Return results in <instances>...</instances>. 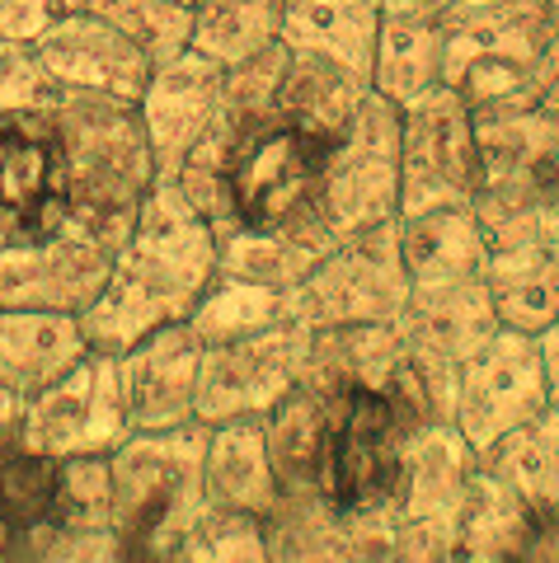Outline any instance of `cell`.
Returning a JSON list of instances; mask_svg holds the SVG:
<instances>
[{"label": "cell", "mask_w": 559, "mask_h": 563, "mask_svg": "<svg viewBox=\"0 0 559 563\" xmlns=\"http://www.w3.org/2000/svg\"><path fill=\"white\" fill-rule=\"evenodd\" d=\"M212 273L217 231L188 207L174 179H155L128 240L118 244L99 296L76 314L85 343L99 352H122L151 329L188 320Z\"/></svg>", "instance_id": "1"}, {"label": "cell", "mask_w": 559, "mask_h": 563, "mask_svg": "<svg viewBox=\"0 0 559 563\" xmlns=\"http://www.w3.org/2000/svg\"><path fill=\"white\" fill-rule=\"evenodd\" d=\"M217 122L226 132L221 184L231 198V225L277 231L325 254L335 240L325 225L320 192L335 141L306 132L302 122L283 118L277 109L259 118H231L217 109Z\"/></svg>", "instance_id": "2"}, {"label": "cell", "mask_w": 559, "mask_h": 563, "mask_svg": "<svg viewBox=\"0 0 559 563\" xmlns=\"http://www.w3.org/2000/svg\"><path fill=\"white\" fill-rule=\"evenodd\" d=\"M52 109H57L66 165V231L90 235L118 254L155 184L142 109L128 99L76 90H62Z\"/></svg>", "instance_id": "3"}, {"label": "cell", "mask_w": 559, "mask_h": 563, "mask_svg": "<svg viewBox=\"0 0 559 563\" xmlns=\"http://www.w3.org/2000/svg\"><path fill=\"white\" fill-rule=\"evenodd\" d=\"M395 376L391 385L358 380L339 385V390H320L325 422L316 442V465H310V488L343 521L395 507L409 437L418 422H428L405 399Z\"/></svg>", "instance_id": "4"}, {"label": "cell", "mask_w": 559, "mask_h": 563, "mask_svg": "<svg viewBox=\"0 0 559 563\" xmlns=\"http://www.w3.org/2000/svg\"><path fill=\"white\" fill-rule=\"evenodd\" d=\"M207 422L128 432L109 451V526L118 559H174L207 503Z\"/></svg>", "instance_id": "5"}, {"label": "cell", "mask_w": 559, "mask_h": 563, "mask_svg": "<svg viewBox=\"0 0 559 563\" xmlns=\"http://www.w3.org/2000/svg\"><path fill=\"white\" fill-rule=\"evenodd\" d=\"M438 24L442 80L470 109L536 103L540 62L559 33L546 0H451Z\"/></svg>", "instance_id": "6"}, {"label": "cell", "mask_w": 559, "mask_h": 563, "mask_svg": "<svg viewBox=\"0 0 559 563\" xmlns=\"http://www.w3.org/2000/svg\"><path fill=\"white\" fill-rule=\"evenodd\" d=\"M480 188L475 109L447 80L399 103V217L428 207H475Z\"/></svg>", "instance_id": "7"}, {"label": "cell", "mask_w": 559, "mask_h": 563, "mask_svg": "<svg viewBox=\"0 0 559 563\" xmlns=\"http://www.w3.org/2000/svg\"><path fill=\"white\" fill-rule=\"evenodd\" d=\"M409 306V273L399 258V217L358 231L316 258L296 282V310L306 324H399Z\"/></svg>", "instance_id": "8"}, {"label": "cell", "mask_w": 559, "mask_h": 563, "mask_svg": "<svg viewBox=\"0 0 559 563\" xmlns=\"http://www.w3.org/2000/svg\"><path fill=\"white\" fill-rule=\"evenodd\" d=\"M325 225L329 240H348L399 217V103L366 90L353 128L329 151L325 169Z\"/></svg>", "instance_id": "9"}, {"label": "cell", "mask_w": 559, "mask_h": 563, "mask_svg": "<svg viewBox=\"0 0 559 563\" xmlns=\"http://www.w3.org/2000/svg\"><path fill=\"white\" fill-rule=\"evenodd\" d=\"M128 413H122L118 390V357L99 347H85L66 372L24 399L20 437L24 446L66 461V455H109L128 437Z\"/></svg>", "instance_id": "10"}, {"label": "cell", "mask_w": 559, "mask_h": 563, "mask_svg": "<svg viewBox=\"0 0 559 563\" xmlns=\"http://www.w3.org/2000/svg\"><path fill=\"white\" fill-rule=\"evenodd\" d=\"M550 409L546 362H540L536 333L498 324L489 339L470 352L457 372V399H451V422L475 451L503 437L517 422Z\"/></svg>", "instance_id": "11"}, {"label": "cell", "mask_w": 559, "mask_h": 563, "mask_svg": "<svg viewBox=\"0 0 559 563\" xmlns=\"http://www.w3.org/2000/svg\"><path fill=\"white\" fill-rule=\"evenodd\" d=\"M306 339H310V324L296 314V320H283L273 329L240 333V339H226V343H207L202 366H198L194 418L226 422L240 413H264L268 404L302 376Z\"/></svg>", "instance_id": "12"}, {"label": "cell", "mask_w": 559, "mask_h": 563, "mask_svg": "<svg viewBox=\"0 0 559 563\" xmlns=\"http://www.w3.org/2000/svg\"><path fill=\"white\" fill-rule=\"evenodd\" d=\"M0 221L14 240H43L66 225V165L52 103L0 113Z\"/></svg>", "instance_id": "13"}, {"label": "cell", "mask_w": 559, "mask_h": 563, "mask_svg": "<svg viewBox=\"0 0 559 563\" xmlns=\"http://www.w3.org/2000/svg\"><path fill=\"white\" fill-rule=\"evenodd\" d=\"M33 52L47 66V76L57 80V90L128 99V103L142 99L155 70L146 52L90 5H62L33 38Z\"/></svg>", "instance_id": "14"}, {"label": "cell", "mask_w": 559, "mask_h": 563, "mask_svg": "<svg viewBox=\"0 0 559 563\" xmlns=\"http://www.w3.org/2000/svg\"><path fill=\"white\" fill-rule=\"evenodd\" d=\"M113 268V250L80 231L0 244V310L80 314Z\"/></svg>", "instance_id": "15"}, {"label": "cell", "mask_w": 559, "mask_h": 563, "mask_svg": "<svg viewBox=\"0 0 559 563\" xmlns=\"http://www.w3.org/2000/svg\"><path fill=\"white\" fill-rule=\"evenodd\" d=\"M113 357H118L122 413H128L132 432L174 428V422L194 418L202 343L188 329V320H169L161 329H151L136 343L113 352Z\"/></svg>", "instance_id": "16"}, {"label": "cell", "mask_w": 559, "mask_h": 563, "mask_svg": "<svg viewBox=\"0 0 559 563\" xmlns=\"http://www.w3.org/2000/svg\"><path fill=\"white\" fill-rule=\"evenodd\" d=\"M221 80H226V66H217L194 47H184L174 62L151 70L136 109H142L146 141L155 155V179H169L184 165V155L202 141V132L217 122Z\"/></svg>", "instance_id": "17"}, {"label": "cell", "mask_w": 559, "mask_h": 563, "mask_svg": "<svg viewBox=\"0 0 559 563\" xmlns=\"http://www.w3.org/2000/svg\"><path fill=\"white\" fill-rule=\"evenodd\" d=\"M399 258L409 273V291L484 277L489 240L475 207H428L399 217Z\"/></svg>", "instance_id": "18"}, {"label": "cell", "mask_w": 559, "mask_h": 563, "mask_svg": "<svg viewBox=\"0 0 559 563\" xmlns=\"http://www.w3.org/2000/svg\"><path fill=\"white\" fill-rule=\"evenodd\" d=\"M202 479H207V503H226V507H240V512H254V517L273 512L277 498H283V484H277V470L268 455L264 413L207 422Z\"/></svg>", "instance_id": "19"}, {"label": "cell", "mask_w": 559, "mask_h": 563, "mask_svg": "<svg viewBox=\"0 0 559 563\" xmlns=\"http://www.w3.org/2000/svg\"><path fill=\"white\" fill-rule=\"evenodd\" d=\"M381 0H283V38L287 52L325 57L353 76H372V52L381 33Z\"/></svg>", "instance_id": "20"}, {"label": "cell", "mask_w": 559, "mask_h": 563, "mask_svg": "<svg viewBox=\"0 0 559 563\" xmlns=\"http://www.w3.org/2000/svg\"><path fill=\"white\" fill-rule=\"evenodd\" d=\"M484 287L498 324L540 333L559 320V250L546 235H527L489 250Z\"/></svg>", "instance_id": "21"}, {"label": "cell", "mask_w": 559, "mask_h": 563, "mask_svg": "<svg viewBox=\"0 0 559 563\" xmlns=\"http://www.w3.org/2000/svg\"><path fill=\"white\" fill-rule=\"evenodd\" d=\"M90 347L76 314L62 310H0V385L10 395H39Z\"/></svg>", "instance_id": "22"}, {"label": "cell", "mask_w": 559, "mask_h": 563, "mask_svg": "<svg viewBox=\"0 0 559 563\" xmlns=\"http://www.w3.org/2000/svg\"><path fill=\"white\" fill-rule=\"evenodd\" d=\"M366 90H372V80L353 76V70H343L325 57H306V52H287V70H283V85H277L273 109L339 146L343 132L353 128V113Z\"/></svg>", "instance_id": "23"}, {"label": "cell", "mask_w": 559, "mask_h": 563, "mask_svg": "<svg viewBox=\"0 0 559 563\" xmlns=\"http://www.w3.org/2000/svg\"><path fill=\"white\" fill-rule=\"evenodd\" d=\"M296 287H264V282L235 277V273H212V282L202 287L198 306L188 310V329L198 333V343H226L240 333L273 329L283 320H296ZM306 320V314H302Z\"/></svg>", "instance_id": "24"}, {"label": "cell", "mask_w": 559, "mask_h": 563, "mask_svg": "<svg viewBox=\"0 0 559 563\" xmlns=\"http://www.w3.org/2000/svg\"><path fill=\"white\" fill-rule=\"evenodd\" d=\"M372 90L395 103L442 85V24L428 14H381L372 52Z\"/></svg>", "instance_id": "25"}, {"label": "cell", "mask_w": 559, "mask_h": 563, "mask_svg": "<svg viewBox=\"0 0 559 563\" xmlns=\"http://www.w3.org/2000/svg\"><path fill=\"white\" fill-rule=\"evenodd\" d=\"M475 465L508 484L531 507H559V413L540 409L475 451Z\"/></svg>", "instance_id": "26"}, {"label": "cell", "mask_w": 559, "mask_h": 563, "mask_svg": "<svg viewBox=\"0 0 559 563\" xmlns=\"http://www.w3.org/2000/svg\"><path fill=\"white\" fill-rule=\"evenodd\" d=\"M536 507L494 479L489 470H470L461 526H457V559H517L522 531H527Z\"/></svg>", "instance_id": "27"}, {"label": "cell", "mask_w": 559, "mask_h": 563, "mask_svg": "<svg viewBox=\"0 0 559 563\" xmlns=\"http://www.w3.org/2000/svg\"><path fill=\"white\" fill-rule=\"evenodd\" d=\"M277 29H283V0H202L194 10L188 47L217 66H240L254 52L273 47Z\"/></svg>", "instance_id": "28"}, {"label": "cell", "mask_w": 559, "mask_h": 563, "mask_svg": "<svg viewBox=\"0 0 559 563\" xmlns=\"http://www.w3.org/2000/svg\"><path fill=\"white\" fill-rule=\"evenodd\" d=\"M320 250L277 235V231H254V225H231L217 235V268L264 282V287H296L310 268H316Z\"/></svg>", "instance_id": "29"}, {"label": "cell", "mask_w": 559, "mask_h": 563, "mask_svg": "<svg viewBox=\"0 0 559 563\" xmlns=\"http://www.w3.org/2000/svg\"><path fill=\"white\" fill-rule=\"evenodd\" d=\"M62 5H90L103 20H113L146 52L151 66L174 62L194 38V5H179V0H62Z\"/></svg>", "instance_id": "30"}, {"label": "cell", "mask_w": 559, "mask_h": 563, "mask_svg": "<svg viewBox=\"0 0 559 563\" xmlns=\"http://www.w3.org/2000/svg\"><path fill=\"white\" fill-rule=\"evenodd\" d=\"M174 559H268L264 517L226 503H202V512L184 531Z\"/></svg>", "instance_id": "31"}, {"label": "cell", "mask_w": 559, "mask_h": 563, "mask_svg": "<svg viewBox=\"0 0 559 563\" xmlns=\"http://www.w3.org/2000/svg\"><path fill=\"white\" fill-rule=\"evenodd\" d=\"M57 80L33 52V38H0V113L6 109H47L57 103Z\"/></svg>", "instance_id": "32"}, {"label": "cell", "mask_w": 559, "mask_h": 563, "mask_svg": "<svg viewBox=\"0 0 559 563\" xmlns=\"http://www.w3.org/2000/svg\"><path fill=\"white\" fill-rule=\"evenodd\" d=\"M62 0H0V38H39Z\"/></svg>", "instance_id": "33"}, {"label": "cell", "mask_w": 559, "mask_h": 563, "mask_svg": "<svg viewBox=\"0 0 559 563\" xmlns=\"http://www.w3.org/2000/svg\"><path fill=\"white\" fill-rule=\"evenodd\" d=\"M540 343V362H546V390H550V409L559 413V320L550 329L536 333Z\"/></svg>", "instance_id": "34"}, {"label": "cell", "mask_w": 559, "mask_h": 563, "mask_svg": "<svg viewBox=\"0 0 559 563\" xmlns=\"http://www.w3.org/2000/svg\"><path fill=\"white\" fill-rule=\"evenodd\" d=\"M536 221H540V235H546L555 250H559V174L550 179L546 198H540V207H536Z\"/></svg>", "instance_id": "35"}, {"label": "cell", "mask_w": 559, "mask_h": 563, "mask_svg": "<svg viewBox=\"0 0 559 563\" xmlns=\"http://www.w3.org/2000/svg\"><path fill=\"white\" fill-rule=\"evenodd\" d=\"M447 5L451 0H381V10L386 14H428V20H438Z\"/></svg>", "instance_id": "36"}, {"label": "cell", "mask_w": 559, "mask_h": 563, "mask_svg": "<svg viewBox=\"0 0 559 563\" xmlns=\"http://www.w3.org/2000/svg\"><path fill=\"white\" fill-rule=\"evenodd\" d=\"M10 240H14V235H10V225H6V221H0V244H10Z\"/></svg>", "instance_id": "37"}, {"label": "cell", "mask_w": 559, "mask_h": 563, "mask_svg": "<svg viewBox=\"0 0 559 563\" xmlns=\"http://www.w3.org/2000/svg\"><path fill=\"white\" fill-rule=\"evenodd\" d=\"M546 5H550V14H555V24H559V0H546Z\"/></svg>", "instance_id": "38"}, {"label": "cell", "mask_w": 559, "mask_h": 563, "mask_svg": "<svg viewBox=\"0 0 559 563\" xmlns=\"http://www.w3.org/2000/svg\"><path fill=\"white\" fill-rule=\"evenodd\" d=\"M179 5H194V10H198V5H202V0H179Z\"/></svg>", "instance_id": "39"}]
</instances>
